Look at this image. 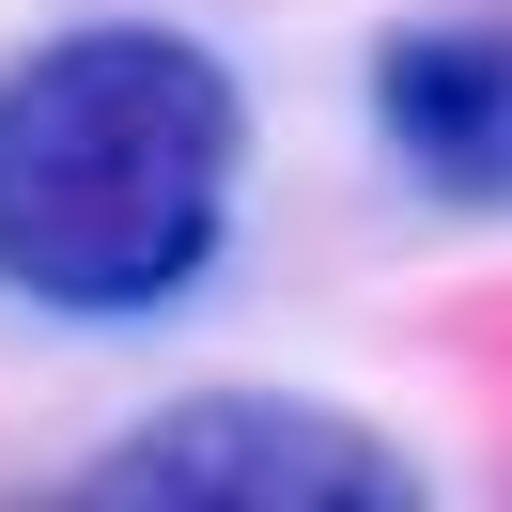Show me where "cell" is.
<instances>
[{
    "mask_svg": "<svg viewBox=\"0 0 512 512\" xmlns=\"http://www.w3.org/2000/svg\"><path fill=\"white\" fill-rule=\"evenodd\" d=\"M94 512H404L419 466L342 404H295V388H202L156 404L109 466H78Z\"/></svg>",
    "mask_w": 512,
    "mask_h": 512,
    "instance_id": "obj_2",
    "label": "cell"
},
{
    "mask_svg": "<svg viewBox=\"0 0 512 512\" xmlns=\"http://www.w3.org/2000/svg\"><path fill=\"white\" fill-rule=\"evenodd\" d=\"M373 125L419 187L512 202V32H388L373 47Z\"/></svg>",
    "mask_w": 512,
    "mask_h": 512,
    "instance_id": "obj_3",
    "label": "cell"
},
{
    "mask_svg": "<svg viewBox=\"0 0 512 512\" xmlns=\"http://www.w3.org/2000/svg\"><path fill=\"white\" fill-rule=\"evenodd\" d=\"M233 171H249V94L202 32L94 16L47 32L0 78V295L63 326H140L218 264Z\"/></svg>",
    "mask_w": 512,
    "mask_h": 512,
    "instance_id": "obj_1",
    "label": "cell"
}]
</instances>
